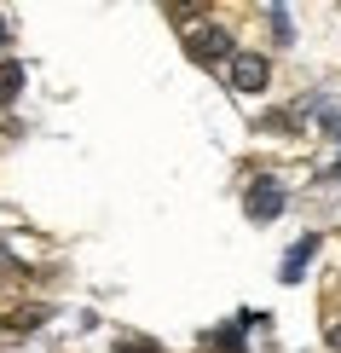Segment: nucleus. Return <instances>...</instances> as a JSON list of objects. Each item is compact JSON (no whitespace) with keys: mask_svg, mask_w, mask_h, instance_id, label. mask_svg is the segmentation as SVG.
I'll return each instance as SVG.
<instances>
[{"mask_svg":"<svg viewBox=\"0 0 341 353\" xmlns=\"http://www.w3.org/2000/svg\"><path fill=\"white\" fill-rule=\"evenodd\" d=\"M185 52H191V64H231V35L220 23L185 29Z\"/></svg>","mask_w":341,"mask_h":353,"instance_id":"f257e3e1","label":"nucleus"},{"mask_svg":"<svg viewBox=\"0 0 341 353\" xmlns=\"http://www.w3.org/2000/svg\"><path fill=\"white\" fill-rule=\"evenodd\" d=\"M226 76H231V87H237V93H260V87H266V76H272V64H266L260 52H231Z\"/></svg>","mask_w":341,"mask_h":353,"instance_id":"f03ea898","label":"nucleus"},{"mask_svg":"<svg viewBox=\"0 0 341 353\" xmlns=\"http://www.w3.org/2000/svg\"><path fill=\"white\" fill-rule=\"evenodd\" d=\"M284 214V185L278 180H255L249 185V220H278Z\"/></svg>","mask_w":341,"mask_h":353,"instance_id":"7ed1b4c3","label":"nucleus"},{"mask_svg":"<svg viewBox=\"0 0 341 353\" xmlns=\"http://www.w3.org/2000/svg\"><path fill=\"white\" fill-rule=\"evenodd\" d=\"M18 87H23V64H0V105L18 99Z\"/></svg>","mask_w":341,"mask_h":353,"instance_id":"20e7f679","label":"nucleus"},{"mask_svg":"<svg viewBox=\"0 0 341 353\" xmlns=\"http://www.w3.org/2000/svg\"><path fill=\"white\" fill-rule=\"evenodd\" d=\"M313 249H318L313 238H301V243H295V255L284 261V278H289V284H295V278H301V267H307V255H313Z\"/></svg>","mask_w":341,"mask_h":353,"instance_id":"39448f33","label":"nucleus"},{"mask_svg":"<svg viewBox=\"0 0 341 353\" xmlns=\"http://www.w3.org/2000/svg\"><path fill=\"white\" fill-rule=\"evenodd\" d=\"M122 353H156V347H122Z\"/></svg>","mask_w":341,"mask_h":353,"instance_id":"423d86ee","label":"nucleus"},{"mask_svg":"<svg viewBox=\"0 0 341 353\" xmlns=\"http://www.w3.org/2000/svg\"><path fill=\"white\" fill-rule=\"evenodd\" d=\"M0 41H6V18H0Z\"/></svg>","mask_w":341,"mask_h":353,"instance_id":"0eeeda50","label":"nucleus"},{"mask_svg":"<svg viewBox=\"0 0 341 353\" xmlns=\"http://www.w3.org/2000/svg\"><path fill=\"white\" fill-rule=\"evenodd\" d=\"M330 342H335V347H341V330H335V336H330Z\"/></svg>","mask_w":341,"mask_h":353,"instance_id":"6e6552de","label":"nucleus"},{"mask_svg":"<svg viewBox=\"0 0 341 353\" xmlns=\"http://www.w3.org/2000/svg\"><path fill=\"white\" fill-rule=\"evenodd\" d=\"M335 180H341V163H335Z\"/></svg>","mask_w":341,"mask_h":353,"instance_id":"1a4fd4ad","label":"nucleus"}]
</instances>
